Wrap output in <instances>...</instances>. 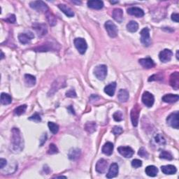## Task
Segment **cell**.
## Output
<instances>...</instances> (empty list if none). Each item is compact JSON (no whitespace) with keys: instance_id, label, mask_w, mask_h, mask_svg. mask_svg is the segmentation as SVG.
Listing matches in <instances>:
<instances>
[{"instance_id":"cell-1","label":"cell","mask_w":179,"mask_h":179,"mask_svg":"<svg viewBox=\"0 0 179 179\" xmlns=\"http://www.w3.org/2000/svg\"><path fill=\"white\" fill-rule=\"evenodd\" d=\"M11 147L12 150L16 153L20 152L23 149V139L22 138L20 131L18 128H13L12 129Z\"/></svg>"},{"instance_id":"cell-2","label":"cell","mask_w":179,"mask_h":179,"mask_svg":"<svg viewBox=\"0 0 179 179\" xmlns=\"http://www.w3.org/2000/svg\"><path fill=\"white\" fill-rule=\"evenodd\" d=\"M94 74L99 80L103 81L107 75V67L106 65H101L97 66L94 70Z\"/></svg>"},{"instance_id":"cell-3","label":"cell","mask_w":179,"mask_h":179,"mask_svg":"<svg viewBox=\"0 0 179 179\" xmlns=\"http://www.w3.org/2000/svg\"><path fill=\"white\" fill-rule=\"evenodd\" d=\"M30 6L32 9L36 10V11L39 12H43L47 13L48 11V7L45 4V2L42 1H34L30 2Z\"/></svg>"},{"instance_id":"cell-4","label":"cell","mask_w":179,"mask_h":179,"mask_svg":"<svg viewBox=\"0 0 179 179\" xmlns=\"http://www.w3.org/2000/svg\"><path fill=\"white\" fill-rule=\"evenodd\" d=\"M104 26H105L106 30L109 35V37H111V38L117 37V33H118V30H117L116 25L113 22L111 21V20H109V21L106 22Z\"/></svg>"},{"instance_id":"cell-5","label":"cell","mask_w":179,"mask_h":179,"mask_svg":"<svg viewBox=\"0 0 179 179\" xmlns=\"http://www.w3.org/2000/svg\"><path fill=\"white\" fill-rule=\"evenodd\" d=\"M167 124L171 127L174 129H178L179 127V121H178V112L176 111L172 113L167 117Z\"/></svg>"},{"instance_id":"cell-6","label":"cell","mask_w":179,"mask_h":179,"mask_svg":"<svg viewBox=\"0 0 179 179\" xmlns=\"http://www.w3.org/2000/svg\"><path fill=\"white\" fill-rule=\"evenodd\" d=\"M74 45H75L76 49L78 50V52L82 55L86 53L87 48H88V45H87L86 40L83 38H76L74 40Z\"/></svg>"},{"instance_id":"cell-7","label":"cell","mask_w":179,"mask_h":179,"mask_svg":"<svg viewBox=\"0 0 179 179\" xmlns=\"http://www.w3.org/2000/svg\"><path fill=\"white\" fill-rule=\"evenodd\" d=\"M141 42L145 46H149L151 43V39L150 37V31L148 28H144L141 31Z\"/></svg>"},{"instance_id":"cell-8","label":"cell","mask_w":179,"mask_h":179,"mask_svg":"<svg viewBox=\"0 0 179 179\" xmlns=\"http://www.w3.org/2000/svg\"><path fill=\"white\" fill-rule=\"evenodd\" d=\"M139 113H140V107L138 104H136L131 111L130 116H131V121L132 125L134 127H137L139 122Z\"/></svg>"},{"instance_id":"cell-9","label":"cell","mask_w":179,"mask_h":179,"mask_svg":"<svg viewBox=\"0 0 179 179\" xmlns=\"http://www.w3.org/2000/svg\"><path fill=\"white\" fill-rule=\"evenodd\" d=\"M154 101H155L154 96H153L151 93H150L149 92H145V93L143 94L142 101L144 105L148 107V108H150V107H151L153 105Z\"/></svg>"},{"instance_id":"cell-10","label":"cell","mask_w":179,"mask_h":179,"mask_svg":"<svg viewBox=\"0 0 179 179\" xmlns=\"http://www.w3.org/2000/svg\"><path fill=\"white\" fill-rule=\"evenodd\" d=\"M117 151L122 156L126 158L132 157L134 155V150L129 146H121L117 148Z\"/></svg>"},{"instance_id":"cell-11","label":"cell","mask_w":179,"mask_h":179,"mask_svg":"<svg viewBox=\"0 0 179 179\" xmlns=\"http://www.w3.org/2000/svg\"><path fill=\"white\" fill-rule=\"evenodd\" d=\"M33 29L37 33L38 36L43 37L47 34V27L45 24L42 23H34L32 25Z\"/></svg>"},{"instance_id":"cell-12","label":"cell","mask_w":179,"mask_h":179,"mask_svg":"<svg viewBox=\"0 0 179 179\" xmlns=\"http://www.w3.org/2000/svg\"><path fill=\"white\" fill-rule=\"evenodd\" d=\"M172 55H173L172 51L169 49H165L160 53L159 58L161 62L166 63L169 62L171 60Z\"/></svg>"},{"instance_id":"cell-13","label":"cell","mask_w":179,"mask_h":179,"mask_svg":"<svg viewBox=\"0 0 179 179\" xmlns=\"http://www.w3.org/2000/svg\"><path fill=\"white\" fill-rule=\"evenodd\" d=\"M34 37V35L31 32H28L27 33H22L19 34L18 39L20 42L22 44H27L31 42L32 39Z\"/></svg>"},{"instance_id":"cell-14","label":"cell","mask_w":179,"mask_h":179,"mask_svg":"<svg viewBox=\"0 0 179 179\" xmlns=\"http://www.w3.org/2000/svg\"><path fill=\"white\" fill-rule=\"evenodd\" d=\"M169 83L173 89L178 90L179 88V73L178 71L171 74L169 78Z\"/></svg>"},{"instance_id":"cell-15","label":"cell","mask_w":179,"mask_h":179,"mask_svg":"<svg viewBox=\"0 0 179 179\" xmlns=\"http://www.w3.org/2000/svg\"><path fill=\"white\" fill-rule=\"evenodd\" d=\"M108 167V162L104 159H100L96 165V171L99 173H103L106 171Z\"/></svg>"},{"instance_id":"cell-16","label":"cell","mask_w":179,"mask_h":179,"mask_svg":"<svg viewBox=\"0 0 179 179\" xmlns=\"http://www.w3.org/2000/svg\"><path fill=\"white\" fill-rule=\"evenodd\" d=\"M127 14L137 18H141L144 16V12L139 7H131L127 9Z\"/></svg>"},{"instance_id":"cell-17","label":"cell","mask_w":179,"mask_h":179,"mask_svg":"<svg viewBox=\"0 0 179 179\" xmlns=\"http://www.w3.org/2000/svg\"><path fill=\"white\" fill-rule=\"evenodd\" d=\"M118 173V165L116 163L111 164L109 167L108 173L106 174V177L108 178H112L117 176Z\"/></svg>"},{"instance_id":"cell-18","label":"cell","mask_w":179,"mask_h":179,"mask_svg":"<svg viewBox=\"0 0 179 179\" xmlns=\"http://www.w3.org/2000/svg\"><path fill=\"white\" fill-rule=\"evenodd\" d=\"M139 62L145 69H151L155 66V62L150 58L141 59V60H139Z\"/></svg>"},{"instance_id":"cell-19","label":"cell","mask_w":179,"mask_h":179,"mask_svg":"<svg viewBox=\"0 0 179 179\" xmlns=\"http://www.w3.org/2000/svg\"><path fill=\"white\" fill-rule=\"evenodd\" d=\"M161 170H162V171L165 173V174L167 175L174 174V173H176V171H177L176 167H174L173 165L162 166V167H161Z\"/></svg>"},{"instance_id":"cell-20","label":"cell","mask_w":179,"mask_h":179,"mask_svg":"<svg viewBox=\"0 0 179 179\" xmlns=\"http://www.w3.org/2000/svg\"><path fill=\"white\" fill-rule=\"evenodd\" d=\"M179 99V97L178 94H165L162 97V101L166 102V103H175V102L178 101Z\"/></svg>"},{"instance_id":"cell-21","label":"cell","mask_w":179,"mask_h":179,"mask_svg":"<svg viewBox=\"0 0 179 179\" xmlns=\"http://www.w3.org/2000/svg\"><path fill=\"white\" fill-rule=\"evenodd\" d=\"M113 18L116 22L121 23L123 20V11L121 9H115L113 11Z\"/></svg>"},{"instance_id":"cell-22","label":"cell","mask_w":179,"mask_h":179,"mask_svg":"<svg viewBox=\"0 0 179 179\" xmlns=\"http://www.w3.org/2000/svg\"><path fill=\"white\" fill-rule=\"evenodd\" d=\"M87 4H88L89 8L97 9V10L101 9L104 6L103 2L99 1V0H95V1H89L88 2Z\"/></svg>"},{"instance_id":"cell-23","label":"cell","mask_w":179,"mask_h":179,"mask_svg":"<svg viewBox=\"0 0 179 179\" xmlns=\"http://www.w3.org/2000/svg\"><path fill=\"white\" fill-rule=\"evenodd\" d=\"M113 144L111 142H106L102 148V152L106 155H111L113 153Z\"/></svg>"},{"instance_id":"cell-24","label":"cell","mask_w":179,"mask_h":179,"mask_svg":"<svg viewBox=\"0 0 179 179\" xmlns=\"http://www.w3.org/2000/svg\"><path fill=\"white\" fill-rule=\"evenodd\" d=\"M116 83H111L109 84L108 86H106L104 88V92L105 93L108 94L109 96H113L115 94V92H116Z\"/></svg>"},{"instance_id":"cell-25","label":"cell","mask_w":179,"mask_h":179,"mask_svg":"<svg viewBox=\"0 0 179 179\" xmlns=\"http://www.w3.org/2000/svg\"><path fill=\"white\" fill-rule=\"evenodd\" d=\"M145 172L148 176H150V177H155V176H157L158 169L157 168L155 167L153 165H150L148 166V167L145 168Z\"/></svg>"},{"instance_id":"cell-26","label":"cell","mask_w":179,"mask_h":179,"mask_svg":"<svg viewBox=\"0 0 179 179\" xmlns=\"http://www.w3.org/2000/svg\"><path fill=\"white\" fill-rule=\"evenodd\" d=\"M59 9L62 11L64 14H65L66 16L68 17H73L74 16V13L71 10L70 7H68L65 4H59L58 5Z\"/></svg>"},{"instance_id":"cell-27","label":"cell","mask_w":179,"mask_h":179,"mask_svg":"<svg viewBox=\"0 0 179 179\" xmlns=\"http://www.w3.org/2000/svg\"><path fill=\"white\" fill-rule=\"evenodd\" d=\"M81 150L78 149V148H73V149H71L70 153H69L68 156L69 158L71 160H77L78 158L80 157L81 155Z\"/></svg>"},{"instance_id":"cell-28","label":"cell","mask_w":179,"mask_h":179,"mask_svg":"<svg viewBox=\"0 0 179 179\" xmlns=\"http://www.w3.org/2000/svg\"><path fill=\"white\" fill-rule=\"evenodd\" d=\"M118 99L121 102H126L129 99V92L127 90L121 89L118 93Z\"/></svg>"},{"instance_id":"cell-29","label":"cell","mask_w":179,"mask_h":179,"mask_svg":"<svg viewBox=\"0 0 179 179\" xmlns=\"http://www.w3.org/2000/svg\"><path fill=\"white\" fill-rule=\"evenodd\" d=\"M25 82L27 86H29V87L34 86L36 83L35 76L31 75V74H25Z\"/></svg>"},{"instance_id":"cell-30","label":"cell","mask_w":179,"mask_h":179,"mask_svg":"<svg viewBox=\"0 0 179 179\" xmlns=\"http://www.w3.org/2000/svg\"><path fill=\"white\" fill-rule=\"evenodd\" d=\"M86 131L89 133V134H92L96 130L97 128V124L94 122H86L85 126H84Z\"/></svg>"},{"instance_id":"cell-31","label":"cell","mask_w":179,"mask_h":179,"mask_svg":"<svg viewBox=\"0 0 179 179\" xmlns=\"http://www.w3.org/2000/svg\"><path fill=\"white\" fill-rule=\"evenodd\" d=\"M139 29V25L136 21L132 20L127 25V30L130 32H135Z\"/></svg>"},{"instance_id":"cell-32","label":"cell","mask_w":179,"mask_h":179,"mask_svg":"<svg viewBox=\"0 0 179 179\" xmlns=\"http://www.w3.org/2000/svg\"><path fill=\"white\" fill-rule=\"evenodd\" d=\"M12 102L11 97L8 94L2 93L1 94V103L4 105H8Z\"/></svg>"},{"instance_id":"cell-33","label":"cell","mask_w":179,"mask_h":179,"mask_svg":"<svg viewBox=\"0 0 179 179\" xmlns=\"http://www.w3.org/2000/svg\"><path fill=\"white\" fill-rule=\"evenodd\" d=\"M46 17L48 21L51 26H54V25H55L56 23H57V20H56L55 16L49 11L46 13Z\"/></svg>"},{"instance_id":"cell-34","label":"cell","mask_w":179,"mask_h":179,"mask_svg":"<svg viewBox=\"0 0 179 179\" xmlns=\"http://www.w3.org/2000/svg\"><path fill=\"white\" fill-rule=\"evenodd\" d=\"M155 141L158 145H161V146H164L166 144V140L162 134H158L155 137Z\"/></svg>"},{"instance_id":"cell-35","label":"cell","mask_w":179,"mask_h":179,"mask_svg":"<svg viewBox=\"0 0 179 179\" xmlns=\"http://www.w3.org/2000/svg\"><path fill=\"white\" fill-rule=\"evenodd\" d=\"M27 109V105H21V106H18L17 108L15 109L14 110V113L17 115V116H20V115L23 114L25 111H26Z\"/></svg>"},{"instance_id":"cell-36","label":"cell","mask_w":179,"mask_h":179,"mask_svg":"<svg viewBox=\"0 0 179 179\" xmlns=\"http://www.w3.org/2000/svg\"><path fill=\"white\" fill-rule=\"evenodd\" d=\"M160 157L162 158V159L168 160H173V156L171 154V153L169 151H166V150H163V151L160 153Z\"/></svg>"},{"instance_id":"cell-37","label":"cell","mask_w":179,"mask_h":179,"mask_svg":"<svg viewBox=\"0 0 179 179\" xmlns=\"http://www.w3.org/2000/svg\"><path fill=\"white\" fill-rule=\"evenodd\" d=\"M48 127H49L50 132L54 134H57L59 131V126L57 124L54 123V122H48Z\"/></svg>"},{"instance_id":"cell-38","label":"cell","mask_w":179,"mask_h":179,"mask_svg":"<svg viewBox=\"0 0 179 179\" xmlns=\"http://www.w3.org/2000/svg\"><path fill=\"white\" fill-rule=\"evenodd\" d=\"M48 154H50V155L56 154V153H58L59 152L57 146L53 144H51L49 145V148H48Z\"/></svg>"},{"instance_id":"cell-39","label":"cell","mask_w":179,"mask_h":179,"mask_svg":"<svg viewBox=\"0 0 179 179\" xmlns=\"http://www.w3.org/2000/svg\"><path fill=\"white\" fill-rule=\"evenodd\" d=\"M51 49V47H50L48 45H42L40 47H37L34 48L35 51H39V52H46V51H49Z\"/></svg>"},{"instance_id":"cell-40","label":"cell","mask_w":179,"mask_h":179,"mask_svg":"<svg viewBox=\"0 0 179 179\" xmlns=\"http://www.w3.org/2000/svg\"><path fill=\"white\" fill-rule=\"evenodd\" d=\"M113 119L116 122L122 121L123 120V115H122L121 111H116L113 114Z\"/></svg>"},{"instance_id":"cell-41","label":"cell","mask_w":179,"mask_h":179,"mask_svg":"<svg viewBox=\"0 0 179 179\" xmlns=\"http://www.w3.org/2000/svg\"><path fill=\"white\" fill-rule=\"evenodd\" d=\"M163 79V76L162 74H156L153 75L152 76H150L148 79V81H158V80H162Z\"/></svg>"},{"instance_id":"cell-42","label":"cell","mask_w":179,"mask_h":179,"mask_svg":"<svg viewBox=\"0 0 179 179\" xmlns=\"http://www.w3.org/2000/svg\"><path fill=\"white\" fill-rule=\"evenodd\" d=\"M4 21L6 22H8L9 23H15L16 21V16L14 14H11L9 15V16L6 18V19L4 20Z\"/></svg>"},{"instance_id":"cell-43","label":"cell","mask_w":179,"mask_h":179,"mask_svg":"<svg viewBox=\"0 0 179 179\" xmlns=\"http://www.w3.org/2000/svg\"><path fill=\"white\" fill-rule=\"evenodd\" d=\"M138 154H139V155H140L141 157H144V158L148 157V153L144 148H141L139 150V152H138Z\"/></svg>"},{"instance_id":"cell-44","label":"cell","mask_w":179,"mask_h":179,"mask_svg":"<svg viewBox=\"0 0 179 179\" xmlns=\"http://www.w3.org/2000/svg\"><path fill=\"white\" fill-rule=\"evenodd\" d=\"M29 120L30 121H34L36 122H39L42 121V117H41V116L38 113H34V115H33V116H32L31 117H30Z\"/></svg>"},{"instance_id":"cell-45","label":"cell","mask_w":179,"mask_h":179,"mask_svg":"<svg viewBox=\"0 0 179 179\" xmlns=\"http://www.w3.org/2000/svg\"><path fill=\"white\" fill-rule=\"evenodd\" d=\"M132 166L134 168H139L142 166V162L140 160L135 159L134 160H132Z\"/></svg>"},{"instance_id":"cell-46","label":"cell","mask_w":179,"mask_h":179,"mask_svg":"<svg viewBox=\"0 0 179 179\" xmlns=\"http://www.w3.org/2000/svg\"><path fill=\"white\" fill-rule=\"evenodd\" d=\"M66 96L67 97H71V98H75L76 97V93L74 90L71 89L70 90L67 91L66 93Z\"/></svg>"},{"instance_id":"cell-47","label":"cell","mask_w":179,"mask_h":179,"mask_svg":"<svg viewBox=\"0 0 179 179\" xmlns=\"http://www.w3.org/2000/svg\"><path fill=\"white\" fill-rule=\"evenodd\" d=\"M122 132H123V130H122V127L117 126L114 127L113 130H112V132H113L115 135H120L122 134Z\"/></svg>"},{"instance_id":"cell-48","label":"cell","mask_w":179,"mask_h":179,"mask_svg":"<svg viewBox=\"0 0 179 179\" xmlns=\"http://www.w3.org/2000/svg\"><path fill=\"white\" fill-rule=\"evenodd\" d=\"M179 15L178 14H173L171 15V20L176 22H178Z\"/></svg>"},{"instance_id":"cell-49","label":"cell","mask_w":179,"mask_h":179,"mask_svg":"<svg viewBox=\"0 0 179 179\" xmlns=\"http://www.w3.org/2000/svg\"><path fill=\"white\" fill-rule=\"evenodd\" d=\"M6 165V160L3 159V158H1V159H0V168L3 169Z\"/></svg>"},{"instance_id":"cell-50","label":"cell","mask_w":179,"mask_h":179,"mask_svg":"<svg viewBox=\"0 0 179 179\" xmlns=\"http://www.w3.org/2000/svg\"><path fill=\"white\" fill-rule=\"evenodd\" d=\"M46 138H47L46 134H43V135L42 137V139H41V145H42L46 142Z\"/></svg>"},{"instance_id":"cell-51","label":"cell","mask_w":179,"mask_h":179,"mask_svg":"<svg viewBox=\"0 0 179 179\" xmlns=\"http://www.w3.org/2000/svg\"><path fill=\"white\" fill-rule=\"evenodd\" d=\"M1 53H2V57H1V59H3L4 57V53H3V52H2V51L1 52Z\"/></svg>"},{"instance_id":"cell-52","label":"cell","mask_w":179,"mask_h":179,"mask_svg":"<svg viewBox=\"0 0 179 179\" xmlns=\"http://www.w3.org/2000/svg\"><path fill=\"white\" fill-rule=\"evenodd\" d=\"M176 58H177V60H178V51L176 52Z\"/></svg>"},{"instance_id":"cell-53","label":"cell","mask_w":179,"mask_h":179,"mask_svg":"<svg viewBox=\"0 0 179 179\" xmlns=\"http://www.w3.org/2000/svg\"><path fill=\"white\" fill-rule=\"evenodd\" d=\"M111 4H116V3H118V2H111Z\"/></svg>"},{"instance_id":"cell-54","label":"cell","mask_w":179,"mask_h":179,"mask_svg":"<svg viewBox=\"0 0 179 179\" xmlns=\"http://www.w3.org/2000/svg\"><path fill=\"white\" fill-rule=\"evenodd\" d=\"M56 178H66L65 176H58V177H56Z\"/></svg>"}]
</instances>
